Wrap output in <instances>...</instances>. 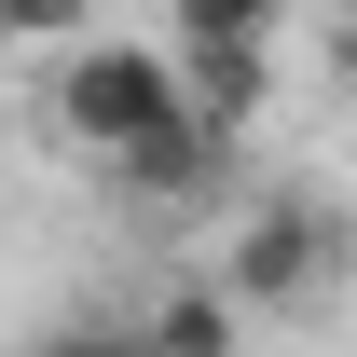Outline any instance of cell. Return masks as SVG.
Instances as JSON below:
<instances>
[{"label": "cell", "mask_w": 357, "mask_h": 357, "mask_svg": "<svg viewBox=\"0 0 357 357\" xmlns=\"http://www.w3.org/2000/svg\"><path fill=\"white\" fill-rule=\"evenodd\" d=\"M110 178H124V192H151V206H192V192L220 178V137L192 124V110H165V124L137 137V151H124V165H110Z\"/></svg>", "instance_id": "3957f363"}, {"label": "cell", "mask_w": 357, "mask_h": 357, "mask_svg": "<svg viewBox=\"0 0 357 357\" xmlns=\"http://www.w3.org/2000/svg\"><path fill=\"white\" fill-rule=\"evenodd\" d=\"M42 110L83 137V151L124 165L137 137L178 110V69H165V42H69V55H55V83H42Z\"/></svg>", "instance_id": "6da1fadb"}, {"label": "cell", "mask_w": 357, "mask_h": 357, "mask_svg": "<svg viewBox=\"0 0 357 357\" xmlns=\"http://www.w3.org/2000/svg\"><path fill=\"white\" fill-rule=\"evenodd\" d=\"M330 55H344V69H357V14H330Z\"/></svg>", "instance_id": "8992f818"}, {"label": "cell", "mask_w": 357, "mask_h": 357, "mask_svg": "<svg viewBox=\"0 0 357 357\" xmlns=\"http://www.w3.org/2000/svg\"><path fill=\"white\" fill-rule=\"evenodd\" d=\"M28 357H42V344H28Z\"/></svg>", "instance_id": "52a82bcc"}, {"label": "cell", "mask_w": 357, "mask_h": 357, "mask_svg": "<svg viewBox=\"0 0 357 357\" xmlns=\"http://www.w3.org/2000/svg\"><path fill=\"white\" fill-rule=\"evenodd\" d=\"M330 261H344V220H330V206H261V220L234 234L220 303L234 316H303L316 289H330Z\"/></svg>", "instance_id": "7a4b0ae2"}, {"label": "cell", "mask_w": 357, "mask_h": 357, "mask_svg": "<svg viewBox=\"0 0 357 357\" xmlns=\"http://www.w3.org/2000/svg\"><path fill=\"white\" fill-rule=\"evenodd\" d=\"M42 357H151V344H137V330H96V316H83V330H42Z\"/></svg>", "instance_id": "5b68a950"}, {"label": "cell", "mask_w": 357, "mask_h": 357, "mask_svg": "<svg viewBox=\"0 0 357 357\" xmlns=\"http://www.w3.org/2000/svg\"><path fill=\"white\" fill-rule=\"evenodd\" d=\"M137 344L151 357H234V303L220 289H165V303L137 316Z\"/></svg>", "instance_id": "277c9868"}]
</instances>
